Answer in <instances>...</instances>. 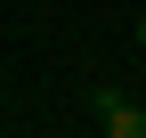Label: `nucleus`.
<instances>
[{"mask_svg": "<svg viewBox=\"0 0 146 138\" xmlns=\"http://www.w3.org/2000/svg\"><path fill=\"white\" fill-rule=\"evenodd\" d=\"M98 114H106V138H146V114L122 90H98Z\"/></svg>", "mask_w": 146, "mask_h": 138, "instance_id": "obj_1", "label": "nucleus"}, {"mask_svg": "<svg viewBox=\"0 0 146 138\" xmlns=\"http://www.w3.org/2000/svg\"><path fill=\"white\" fill-rule=\"evenodd\" d=\"M138 49H146V16H138Z\"/></svg>", "mask_w": 146, "mask_h": 138, "instance_id": "obj_2", "label": "nucleus"}]
</instances>
